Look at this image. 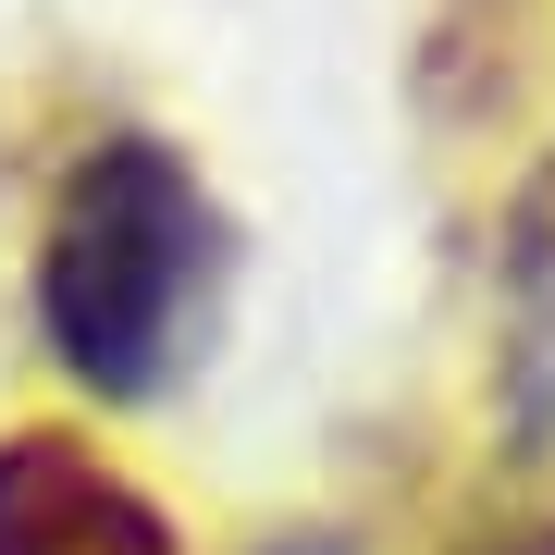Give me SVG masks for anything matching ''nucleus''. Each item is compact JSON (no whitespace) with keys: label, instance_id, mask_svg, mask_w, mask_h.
<instances>
[{"label":"nucleus","instance_id":"1","mask_svg":"<svg viewBox=\"0 0 555 555\" xmlns=\"http://www.w3.org/2000/svg\"><path fill=\"white\" fill-rule=\"evenodd\" d=\"M222 284H235V222L210 173L149 124H112L62 160L38 210V334L62 383L100 408H149L210 358Z\"/></svg>","mask_w":555,"mask_h":555},{"label":"nucleus","instance_id":"2","mask_svg":"<svg viewBox=\"0 0 555 555\" xmlns=\"http://www.w3.org/2000/svg\"><path fill=\"white\" fill-rule=\"evenodd\" d=\"M0 555H185V543L75 420H13L0 433Z\"/></svg>","mask_w":555,"mask_h":555},{"label":"nucleus","instance_id":"3","mask_svg":"<svg viewBox=\"0 0 555 555\" xmlns=\"http://www.w3.org/2000/svg\"><path fill=\"white\" fill-rule=\"evenodd\" d=\"M506 371H518V420L555 433V160L506 210Z\"/></svg>","mask_w":555,"mask_h":555},{"label":"nucleus","instance_id":"4","mask_svg":"<svg viewBox=\"0 0 555 555\" xmlns=\"http://www.w3.org/2000/svg\"><path fill=\"white\" fill-rule=\"evenodd\" d=\"M259 555H346V543H334V531H272Z\"/></svg>","mask_w":555,"mask_h":555},{"label":"nucleus","instance_id":"5","mask_svg":"<svg viewBox=\"0 0 555 555\" xmlns=\"http://www.w3.org/2000/svg\"><path fill=\"white\" fill-rule=\"evenodd\" d=\"M469 555H555V518L543 531H506V543H469Z\"/></svg>","mask_w":555,"mask_h":555}]
</instances>
